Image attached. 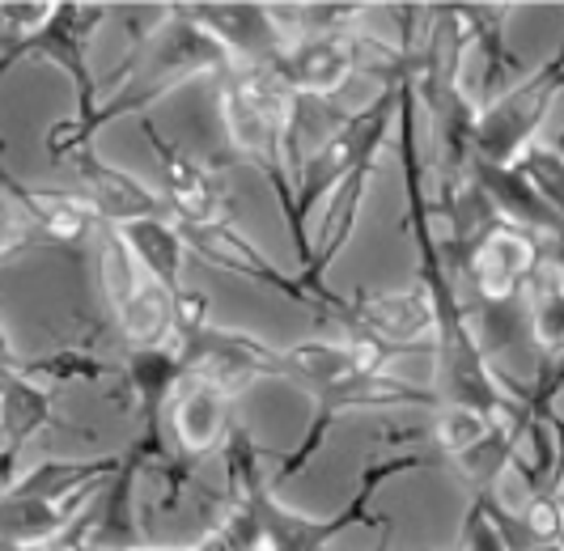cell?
Instances as JSON below:
<instances>
[{"label": "cell", "instance_id": "3957f363", "mask_svg": "<svg viewBox=\"0 0 564 551\" xmlns=\"http://www.w3.org/2000/svg\"><path fill=\"white\" fill-rule=\"evenodd\" d=\"M111 18V4H82V0H56L47 26L39 30L30 43H22L13 55L0 60V85L18 64H56L77 85V110L73 119H89L98 107V82L89 73V39Z\"/></svg>", "mask_w": 564, "mask_h": 551}, {"label": "cell", "instance_id": "44dd1931", "mask_svg": "<svg viewBox=\"0 0 564 551\" xmlns=\"http://www.w3.org/2000/svg\"><path fill=\"white\" fill-rule=\"evenodd\" d=\"M378 551H382V548H378Z\"/></svg>", "mask_w": 564, "mask_h": 551}, {"label": "cell", "instance_id": "6da1fadb", "mask_svg": "<svg viewBox=\"0 0 564 551\" xmlns=\"http://www.w3.org/2000/svg\"><path fill=\"white\" fill-rule=\"evenodd\" d=\"M123 467L111 458H64L39 463L26 479H13L0 493V551H52L56 539L102 496Z\"/></svg>", "mask_w": 564, "mask_h": 551}, {"label": "cell", "instance_id": "7a4b0ae2", "mask_svg": "<svg viewBox=\"0 0 564 551\" xmlns=\"http://www.w3.org/2000/svg\"><path fill=\"white\" fill-rule=\"evenodd\" d=\"M395 98H399V89H387L378 102H369L361 115H352L336 137L323 140V144L311 153V162L297 165V179H293V204H289V229H293L297 250H302V268L311 263V242H306V217H311V208L327 192H336L352 170L373 165V149L382 144L387 128H391Z\"/></svg>", "mask_w": 564, "mask_h": 551}, {"label": "cell", "instance_id": "4fadbf2b", "mask_svg": "<svg viewBox=\"0 0 564 551\" xmlns=\"http://www.w3.org/2000/svg\"><path fill=\"white\" fill-rule=\"evenodd\" d=\"M531 268H535L531 242L518 238L513 229H492L476 255V280H480L484 302H509Z\"/></svg>", "mask_w": 564, "mask_h": 551}, {"label": "cell", "instance_id": "52a82bcc", "mask_svg": "<svg viewBox=\"0 0 564 551\" xmlns=\"http://www.w3.org/2000/svg\"><path fill=\"white\" fill-rule=\"evenodd\" d=\"M0 187L13 195V204L26 213V220L56 247H82L94 234V208L73 187H30L4 165V140H0Z\"/></svg>", "mask_w": 564, "mask_h": 551}, {"label": "cell", "instance_id": "e0dca14e", "mask_svg": "<svg viewBox=\"0 0 564 551\" xmlns=\"http://www.w3.org/2000/svg\"><path fill=\"white\" fill-rule=\"evenodd\" d=\"M26 247H30V234L13 220V213H9V208H4V199H0V268H4V263H13Z\"/></svg>", "mask_w": 564, "mask_h": 551}, {"label": "cell", "instance_id": "277c9868", "mask_svg": "<svg viewBox=\"0 0 564 551\" xmlns=\"http://www.w3.org/2000/svg\"><path fill=\"white\" fill-rule=\"evenodd\" d=\"M387 47H373L369 39L344 34V30H323L314 39H297L284 43V52H276L272 60H263L276 77H281L297 98H332L336 89H344V82L361 68L366 55H382Z\"/></svg>", "mask_w": 564, "mask_h": 551}, {"label": "cell", "instance_id": "9c48e42d", "mask_svg": "<svg viewBox=\"0 0 564 551\" xmlns=\"http://www.w3.org/2000/svg\"><path fill=\"white\" fill-rule=\"evenodd\" d=\"M178 234H183V242L196 250L204 263H213V268H226V272L242 276V280H251V284H268V289H276L284 298H293V302L311 305L314 302L297 289V280H289L281 276L259 250L238 234V229H229L226 220H208V225H178Z\"/></svg>", "mask_w": 564, "mask_h": 551}, {"label": "cell", "instance_id": "9a60e30c", "mask_svg": "<svg viewBox=\"0 0 564 551\" xmlns=\"http://www.w3.org/2000/svg\"><path fill=\"white\" fill-rule=\"evenodd\" d=\"M52 18V0H0V60L30 43Z\"/></svg>", "mask_w": 564, "mask_h": 551}, {"label": "cell", "instance_id": "ba28073f", "mask_svg": "<svg viewBox=\"0 0 564 551\" xmlns=\"http://www.w3.org/2000/svg\"><path fill=\"white\" fill-rule=\"evenodd\" d=\"M437 323V302L429 289H403V293H357L348 302V331L369 335L382 348L421 339Z\"/></svg>", "mask_w": 564, "mask_h": 551}, {"label": "cell", "instance_id": "d6986e66", "mask_svg": "<svg viewBox=\"0 0 564 551\" xmlns=\"http://www.w3.org/2000/svg\"><path fill=\"white\" fill-rule=\"evenodd\" d=\"M13 475H18V463H13V458H4V454H0V493H4V488H9V484H13Z\"/></svg>", "mask_w": 564, "mask_h": 551}, {"label": "cell", "instance_id": "5bb4252c", "mask_svg": "<svg viewBox=\"0 0 564 551\" xmlns=\"http://www.w3.org/2000/svg\"><path fill=\"white\" fill-rule=\"evenodd\" d=\"M531 323L543 348H564V276L561 268L539 272L531 293Z\"/></svg>", "mask_w": 564, "mask_h": 551}, {"label": "cell", "instance_id": "5b68a950", "mask_svg": "<svg viewBox=\"0 0 564 551\" xmlns=\"http://www.w3.org/2000/svg\"><path fill=\"white\" fill-rule=\"evenodd\" d=\"M59 165L73 174V183H77L73 192L94 208L98 225H107V229H119V225H132V220L162 217L166 213L162 195H153L137 174H128V170L111 165L107 158H98L94 149H77V153H68Z\"/></svg>", "mask_w": 564, "mask_h": 551}, {"label": "cell", "instance_id": "ffe728a7", "mask_svg": "<svg viewBox=\"0 0 564 551\" xmlns=\"http://www.w3.org/2000/svg\"><path fill=\"white\" fill-rule=\"evenodd\" d=\"M561 149H564V140H561Z\"/></svg>", "mask_w": 564, "mask_h": 551}, {"label": "cell", "instance_id": "8992f818", "mask_svg": "<svg viewBox=\"0 0 564 551\" xmlns=\"http://www.w3.org/2000/svg\"><path fill=\"white\" fill-rule=\"evenodd\" d=\"M141 132H144V140H149L153 162L162 170V187H166V199H162V204L174 208L178 225H208V220H217V213H221V187H217V179H213L183 144H174V140L162 137L158 123L144 119V115H141Z\"/></svg>", "mask_w": 564, "mask_h": 551}, {"label": "cell", "instance_id": "8fae6325", "mask_svg": "<svg viewBox=\"0 0 564 551\" xmlns=\"http://www.w3.org/2000/svg\"><path fill=\"white\" fill-rule=\"evenodd\" d=\"M52 403H56L52 386L30 382L18 374H0V454L4 458L18 463L26 441L52 424Z\"/></svg>", "mask_w": 564, "mask_h": 551}, {"label": "cell", "instance_id": "30bf717a", "mask_svg": "<svg viewBox=\"0 0 564 551\" xmlns=\"http://www.w3.org/2000/svg\"><path fill=\"white\" fill-rule=\"evenodd\" d=\"M115 242L128 250V259L137 263V272L144 280H153L158 289L166 293H183V255H187V242L178 234V220L166 217H144L132 220V225H119L111 229Z\"/></svg>", "mask_w": 564, "mask_h": 551}, {"label": "cell", "instance_id": "7c38bea8", "mask_svg": "<svg viewBox=\"0 0 564 551\" xmlns=\"http://www.w3.org/2000/svg\"><path fill=\"white\" fill-rule=\"evenodd\" d=\"M226 408L229 399L217 395L213 386L183 382L178 403H174V441L183 458H199L217 445V437L226 433Z\"/></svg>", "mask_w": 564, "mask_h": 551}, {"label": "cell", "instance_id": "2e32d148", "mask_svg": "<svg viewBox=\"0 0 564 551\" xmlns=\"http://www.w3.org/2000/svg\"><path fill=\"white\" fill-rule=\"evenodd\" d=\"M442 445L451 450V454H467L471 445H480L484 437H488V420H484L480 412H471V408H446V415H442Z\"/></svg>", "mask_w": 564, "mask_h": 551}, {"label": "cell", "instance_id": "ac0fdd59", "mask_svg": "<svg viewBox=\"0 0 564 551\" xmlns=\"http://www.w3.org/2000/svg\"><path fill=\"white\" fill-rule=\"evenodd\" d=\"M22 369V357L13 353V344H9V335L0 327V374H18Z\"/></svg>", "mask_w": 564, "mask_h": 551}]
</instances>
